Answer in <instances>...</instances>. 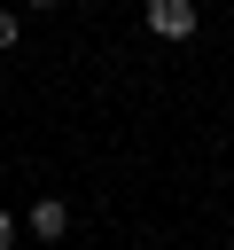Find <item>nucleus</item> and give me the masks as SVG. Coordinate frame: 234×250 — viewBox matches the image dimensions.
<instances>
[{"label": "nucleus", "instance_id": "obj_3", "mask_svg": "<svg viewBox=\"0 0 234 250\" xmlns=\"http://www.w3.org/2000/svg\"><path fill=\"white\" fill-rule=\"evenodd\" d=\"M0 47H16V16L8 8H0Z\"/></svg>", "mask_w": 234, "mask_h": 250}, {"label": "nucleus", "instance_id": "obj_4", "mask_svg": "<svg viewBox=\"0 0 234 250\" xmlns=\"http://www.w3.org/2000/svg\"><path fill=\"white\" fill-rule=\"evenodd\" d=\"M8 242H16V219H8V211H0V250H8Z\"/></svg>", "mask_w": 234, "mask_h": 250}, {"label": "nucleus", "instance_id": "obj_5", "mask_svg": "<svg viewBox=\"0 0 234 250\" xmlns=\"http://www.w3.org/2000/svg\"><path fill=\"white\" fill-rule=\"evenodd\" d=\"M31 8H55V0H31Z\"/></svg>", "mask_w": 234, "mask_h": 250}, {"label": "nucleus", "instance_id": "obj_1", "mask_svg": "<svg viewBox=\"0 0 234 250\" xmlns=\"http://www.w3.org/2000/svg\"><path fill=\"white\" fill-rule=\"evenodd\" d=\"M148 31L156 39H195V0H148Z\"/></svg>", "mask_w": 234, "mask_h": 250}, {"label": "nucleus", "instance_id": "obj_2", "mask_svg": "<svg viewBox=\"0 0 234 250\" xmlns=\"http://www.w3.org/2000/svg\"><path fill=\"white\" fill-rule=\"evenodd\" d=\"M62 227H70V211H62L55 195H39V203H31V234H39V242H55Z\"/></svg>", "mask_w": 234, "mask_h": 250}]
</instances>
